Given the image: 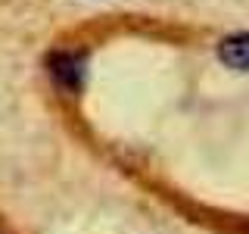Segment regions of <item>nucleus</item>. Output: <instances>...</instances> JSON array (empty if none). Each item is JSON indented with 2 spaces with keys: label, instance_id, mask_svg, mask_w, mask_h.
I'll list each match as a JSON object with an SVG mask.
<instances>
[{
  "label": "nucleus",
  "instance_id": "nucleus-1",
  "mask_svg": "<svg viewBox=\"0 0 249 234\" xmlns=\"http://www.w3.org/2000/svg\"><path fill=\"white\" fill-rule=\"evenodd\" d=\"M47 69H50V78H53L56 88H62L66 94L81 91V84H84V59L78 57V53H69V50L50 53Z\"/></svg>",
  "mask_w": 249,
  "mask_h": 234
},
{
  "label": "nucleus",
  "instance_id": "nucleus-2",
  "mask_svg": "<svg viewBox=\"0 0 249 234\" xmlns=\"http://www.w3.org/2000/svg\"><path fill=\"white\" fill-rule=\"evenodd\" d=\"M218 59L233 72H249V31L228 35L218 44Z\"/></svg>",
  "mask_w": 249,
  "mask_h": 234
}]
</instances>
